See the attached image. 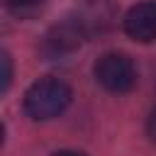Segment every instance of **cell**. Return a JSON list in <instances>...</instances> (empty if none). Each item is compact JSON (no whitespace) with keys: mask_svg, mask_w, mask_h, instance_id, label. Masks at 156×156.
<instances>
[{"mask_svg":"<svg viewBox=\"0 0 156 156\" xmlns=\"http://www.w3.org/2000/svg\"><path fill=\"white\" fill-rule=\"evenodd\" d=\"M51 156H85V154L83 151H73V149H61V151H56Z\"/></svg>","mask_w":156,"mask_h":156,"instance_id":"8","label":"cell"},{"mask_svg":"<svg viewBox=\"0 0 156 156\" xmlns=\"http://www.w3.org/2000/svg\"><path fill=\"white\" fill-rule=\"evenodd\" d=\"M83 34H85V27H83L80 20H66V22L51 27V32L44 39V49L41 51L46 56H51V58L61 56V54H68L76 46H80Z\"/></svg>","mask_w":156,"mask_h":156,"instance_id":"3","label":"cell"},{"mask_svg":"<svg viewBox=\"0 0 156 156\" xmlns=\"http://www.w3.org/2000/svg\"><path fill=\"white\" fill-rule=\"evenodd\" d=\"M124 32L136 41L156 39V2H139L124 15Z\"/></svg>","mask_w":156,"mask_h":156,"instance_id":"4","label":"cell"},{"mask_svg":"<svg viewBox=\"0 0 156 156\" xmlns=\"http://www.w3.org/2000/svg\"><path fill=\"white\" fill-rule=\"evenodd\" d=\"M93 73L95 80L110 93H129L136 85V66L127 54H102Z\"/></svg>","mask_w":156,"mask_h":156,"instance_id":"2","label":"cell"},{"mask_svg":"<svg viewBox=\"0 0 156 156\" xmlns=\"http://www.w3.org/2000/svg\"><path fill=\"white\" fill-rule=\"evenodd\" d=\"M12 73H15V68H12V58H10V54H7L5 49H0V93H5V90L10 88V83H12Z\"/></svg>","mask_w":156,"mask_h":156,"instance_id":"6","label":"cell"},{"mask_svg":"<svg viewBox=\"0 0 156 156\" xmlns=\"http://www.w3.org/2000/svg\"><path fill=\"white\" fill-rule=\"evenodd\" d=\"M146 134H149V139L156 144V107L151 110V115H149V119H146Z\"/></svg>","mask_w":156,"mask_h":156,"instance_id":"7","label":"cell"},{"mask_svg":"<svg viewBox=\"0 0 156 156\" xmlns=\"http://www.w3.org/2000/svg\"><path fill=\"white\" fill-rule=\"evenodd\" d=\"M12 15H20V17H29V15H34V12H39L44 5H46V0H0Z\"/></svg>","mask_w":156,"mask_h":156,"instance_id":"5","label":"cell"},{"mask_svg":"<svg viewBox=\"0 0 156 156\" xmlns=\"http://www.w3.org/2000/svg\"><path fill=\"white\" fill-rule=\"evenodd\" d=\"M71 98H73V93L63 80L46 76V78L34 80L27 88V93H24V112L32 119H39V122L54 119L71 105Z\"/></svg>","mask_w":156,"mask_h":156,"instance_id":"1","label":"cell"},{"mask_svg":"<svg viewBox=\"0 0 156 156\" xmlns=\"http://www.w3.org/2000/svg\"><path fill=\"white\" fill-rule=\"evenodd\" d=\"M2 136H5V127H2V122H0V144H2Z\"/></svg>","mask_w":156,"mask_h":156,"instance_id":"9","label":"cell"}]
</instances>
